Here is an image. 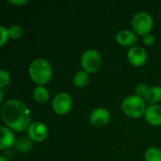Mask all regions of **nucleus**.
<instances>
[{
	"label": "nucleus",
	"mask_w": 161,
	"mask_h": 161,
	"mask_svg": "<svg viewBox=\"0 0 161 161\" xmlns=\"http://www.w3.org/2000/svg\"><path fill=\"white\" fill-rule=\"evenodd\" d=\"M0 161H8V159L5 157H0Z\"/></svg>",
	"instance_id": "393cba45"
},
{
	"label": "nucleus",
	"mask_w": 161,
	"mask_h": 161,
	"mask_svg": "<svg viewBox=\"0 0 161 161\" xmlns=\"http://www.w3.org/2000/svg\"><path fill=\"white\" fill-rule=\"evenodd\" d=\"M8 32L11 39H19L23 34V29L18 25H12L8 28Z\"/></svg>",
	"instance_id": "a211bd4d"
},
{
	"label": "nucleus",
	"mask_w": 161,
	"mask_h": 161,
	"mask_svg": "<svg viewBox=\"0 0 161 161\" xmlns=\"http://www.w3.org/2000/svg\"><path fill=\"white\" fill-rule=\"evenodd\" d=\"M80 62L85 72L94 73L99 70L102 63V58L98 51L94 49H88L82 54Z\"/></svg>",
	"instance_id": "20e7f679"
},
{
	"label": "nucleus",
	"mask_w": 161,
	"mask_h": 161,
	"mask_svg": "<svg viewBox=\"0 0 161 161\" xmlns=\"http://www.w3.org/2000/svg\"><path fill=\"white\" fill-rule=\"evenodd\" d=\"M122 108L126 115L133 118L141 117L143 113H145L146 110L145 103L142 97H140L136 94L125 97L123 101Z\"/></svg>",
	"instance_id": "7ed1b4c3"
},
{
	"label": "nucleus",
	"mask_w": 161,
	"mask_h": 161,
	"mask_svg": "<svg viewBox=\"0 0 161 161\" xmlns=\"http://www.w3.org/2000/svg\"><path fill=\"white\" fill-rule=\"evenodd\" d=\"M144 98L149 103H157L161 100V87L153 86L148 89L146 92Z\"/></svg>",
	"instance_id": "ddd939ff"
},
{
	"label": "nucleus",
	"mask_w": 161,
	"mask_h": 161,
	"mask_svg": "<svg viewBox=\"0 0 161 161\" xmlns=\"http://www.w3.org/2000/svg\"><path fill=\"white\" fill-rule=\"evenodd\" d=\"M16 146L21 152L25 153V152H28L29 149H31L32 144H31V142L27 140L26 138H20L16 142Z\"/></svg>",
	"instance_id": "f3484780"
},
{
	"label": "nucleus",
	"mask_w": 161,
	"mask_h": 161,
	"mask_svg": "<svg viewBox=\"0 0 161 161\" xmlns=\"http://www.w3.org/2000/svg\"><path fill=\"white\" fill-rule=\"evenodd\" d=\"M109 118H110V114L108 110L104 108H95L90 115L91 123L98 127L107 125L109 121Z\"/></svg>",
	"instance_id": "1a4fd4ad"
},
{
	"label": "nucleus",
	"mask_w": 161,
	"mask_h": 161,
	"mask_svg": "<svg viewBox=\"0 0 161 161\" xmlns=\"http://www.w3.org/2000/svg\"><path fill=\"white\" fill-rule=\"evenodd\" d=\"M9 80H10L9 73L6 70L2 69L0 71V87L1 88L6 87L9 83Z\"/></svg>",
	"instance_id": "6ab92c4d"
},
{
	"label": "nucleus",
	"mask_w": 161,
	"mask_h": 161,
	"mask_svg": "<svg viewBox=\"0 0 161 161\" xmlns=\"http://www.w3.org/2000/svg\"><path fill=\"white\" fill-rule=\"evenodd\" d=\"M146 161H161V150L157 147H149L145 152Z\"/></svg>",
	"instance_id": "dca6fc26"
},
{
	"label": "nucleus",
	"mask_w": 161,
	"mask_h": 161,
	"mask_svg": "<svg viewBox=\"0 0 161 161\" xmlns=\"http://www.w3.org/2000/svg\"><path fill=\"white\" fill-rule=\"evenodd\" d=\"M148 86L145 84V83H140L139 85H137L136 87V95L140 96V97H142L145 95L146 92L148 91Z\"/></svg>",
	"instance_id": "412c9836"
},
{
	"label": "nucleus",
	"mask_w": 161,
	"mask_h": 161,
	"mask_svg": "<svg viewBox=\"0 0 161 161\" xmlns=\"http://www.w3.org/2000/svg\"><path fill=\"white\" fill-rule=\"evenodd\" d=\"M132 27L139 35L149 34L153 27V19L150 14L144 11L136 13L132 18Z\"/></svg>",
	"instance_id": "39448f33"
},
{
	"label": "nucleus",
	"mask_w": 161,
	"mask_h": 161,
	"mask_svg": "<svg viewBox=\"0 0 161 161\" xmlns=\"http://www.w3.org/2000/svg\"><path fill=\"white\" fill-rule=\"evenodd\" d=\"M47 127L41 122H33L27 128V134L29 139L34 142H42L47 137Z\"/></svg>",
	"instance_id": "0eeeda50"
},
{
	"label": "nucleus",
	"mask_w": 161,
	"mask_h": 161,
	"mask_svg": "<svg viewBox=\"0 0 161 161\" xmlns=\"http://www.w3.org/2000/svg\"><path fill=\"white\" fill-rule=\"evenodd\" d=\"M28 73L35 83L42 85L50 81L53 75V68L48 60L44 58H37L30 63Z\"/></svg>",
	"instance_id": "f03ea898"
},
{
	"label": "nucleus",
	"mask_w": 161,
	"mask_h": 161,
	"mask_svg": "<svg viewBox=\"0 0 161 161\" xmlns=\"http://www.w3.org/2000/svg\"><path fill=\"white\" fill-rule=\"evenodd\" d=\"M33 96H34V99L38 102V103H41V104H43L45 103L48 98H49V92L42 85H38L35 89H34V92H33Z\"/></svg>",
	"instance_id": "4468645a"
},
{
	"label": "nucleus",
	"mask_w": 161,
	"mask_h": 161,
	"mask_svg": "<svg viewBox=\"0 0 161 161\" xmlns=\"http://www.w3.org/2000/svg\"><path fill=\"white\" fill-rule=\"evenodd\" d=\"M116 40L119 44L123 46H129L137 42V37L135 33L131 30L123 29L119 31L116 35Z\"/></svg>",
	"instance_id": "9b49d317"
},
{
	"label": "nucleus",
	"mask_w": 161,
	"mask_h": 161,
	"mask_svg": "<svg viewBox=\"0 0 161 161\" xmlns=\"http://www.w3.org/2000/svg\"><path fill=\"white\" fill-rule=\"evenodd\" d=\"M0 35H1V38H0V46H4L5 43L8 42L9 35H8V29L5 28L3 25L0 26Z\"/></svg>",
	"instance_id": "aec40b11"
},
{
	"label": "nucleus",
	"mask_w": 161,
	"mask_h": 161,
	"mask_svg": "<svg viewBox=\"0 0 161 161\" xmlns=\"http://www.w3.org/2000/svg\"><path fill=\"white\" fill-rule=\"evenodd\" d=\"M127 58L131 64L135 66H142L147 60V54L142 47L133 46L127 52Z\"/></svg>",
	"instance_id": "6e6552de"
},
{
	"label": "nucleus",
	"mask_w": 161,
	"mask_h": 161,
	"mask_svg": "<svg viewBox=\"0 0 161 161\" xmlns=\"http://www.w3.org/2000/svg\"><path fill=\"white\" fill-rule=\"evenodd\" d=\"M1 114L5 124L17 132L27 129L31 125L30 109L21 100L10 99L7 101L2 107Z\"/></svg>",
	"instance_id": "f257e3e1"
},
{
	"label": "nucleus",
	"mask_w": 161,
	"mask_h": 161,
	"mask_svg": "<svg viewBox=\"0 0 161 161\" xmlns=\"http://www.w3.org/2000/svg\"><path fill=\"white\" fill-rule=\"evenodd\" d=\"M10 4H14V5H22L27 2V0H8V1Z\"/></svg>",
	"instance_id": "5701e85b"
},
{
	"label": "nucleus",
	"mask_w": 161,
	"mask_h": 161,
	"mask_svg": "<svg viewBox=\"0 0 161 161\" xmlns=\"http://www.w3.org/2000/svg\"><path fill=\"white\" fill-rule=\"evenodd\" d=\"M146 121L153 125H161V107L158 105H151L145 110Z\"/></svg>",
	"instance_id": "9d476101"
},
{
	"label": "nucleus",
	"mask_w": 161,
	"mask_h": 161,
	"mask_svg": "<svg viewBox=\"0 0 161 161\" xmlns=\"http://www.w3.org/2000/svg\"><path fill=\"white\" fill-rule=\"evenodd\" d=\"M52 105H53V109L57 114L64 115L71 109L73 105V100L69 93L59 92L54 97Z\"/></svg>",
	"instance_id": "423d86ee"
},
{
	"label": "nucleus",
	"mask_w": 161,
	"mask_h": 161,
	"mask_svg": "<svg viewBox=\"0 0 161 161\" xmlns=\"http://www.w3.org/2000/svg\"><path fill=\"white\" fill-rule=\"evenodd\" d=\"M1 142H0V148L1 149H7L13 145L14 143V134L13 132L5 126H1Z\"/></svg>",
	"instance_id": "f8f14e48"
},
{
	"label": "nucleus",
	"mask_w": 161,
	"mask_h": 161,
	"mask_svg": "<svg viewBox=\"0 0 161 161\" xmlns=\"http://www.w3.org/2000/svg\"><path fill=\"white\" fill-rule=\"evenodd\" d=\"M0 95H1V97H0V102L2 103V102H3V96H4V94H3V91H0Z\"/></svg>",
	"instance_id": "b1692460"
},
{
	"label": "nucleus",
	"mask_w": 161,
	"mask_h": 161,
	"mask_svg": "<svg viewBox=\"0 0 161 161\" xmlns=\"http://www.w3.org/2000/svg\"><path fill=\"white\" fill-rule=\"evenodd\" d=\"M89 81V75L88 73L85 71H79L77 72L73 78V82L75 84V86L76 87H84L87 85Z\"/></svg>",
	"instance_id": "2eb2a0df"
},
{
	"label": "nucleus",
	"mask_w": 161,
	"mask_h": 161,
	"mask_svg": "<svg viewBox=\"0 0 161 161\" xmlns=\"http://www.w3.org/2000/svg\"><path fill=\"white\" fill-rule=\"evenodd\" d=\"M142 42L146 45H152L155 42V37L152 34H146L143 36Z\"/></svg>",
	"instance_id": "4be33fe9"
}]
</instances>
